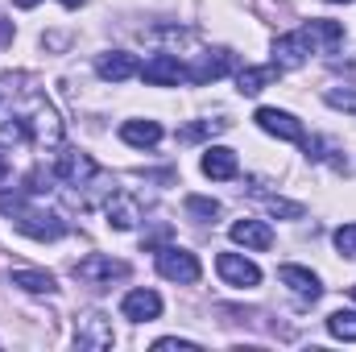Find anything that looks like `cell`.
<instances>
[{
  "label": "cell",
  "mask_w": 356,
  "mask_h": 352,
  "mask_svg": "<svg viewBox=\"0 0 356 352\" xmlns=\"http://www.w3.org/2000/svg\"><path fill=\"white\" fill-rule=\"evenodd\" d=\"M0 211L13 220L17 232L29 237V241H58V237H67V220H63L58 211L25 203V186L13 191V195H0Z\"/></svg>",
  "instance_id": "1"
},
{
  "label": "cell",
  "mask_w": 356,
  "mask_h": 352,
  "mask_svg": "<svg viewBox=\"0 0 356 352\" xmlns=\"http://www.w3.org/2000/svg\"><path fill=\"white\" fill-rule=\"evenodd\" d=\"M21 125H25V133H29V141L33 145H42V150H58L63 145V116H58V108L46 99V95H29L25 104H21Z\"/></svg>",
  "instance_id": "2"
},
{
  "label": "cell",
  "mask_w": 356,
  "mask_h": 352,
  "mask_svg": "<svg viewBox=\"0 0 356 352\" xmlns=\"http://www.w3.org/2000/svg\"><path fill=\"white\" fill-rule=\"evenodd\" d=\"M154 265H158V273H162L166 282H178V286H195V282L203 278L199 257H195L191 249H178V245H162Z\"/></svg>",
  "instance_id": "3"
},
{
  "label": "cell",
  "mask_w": 356,
  "mask_h": 352,
  "mask_svg": "<svg viewBox=\"0 0 356 352\" xmlns=\"http://www.w3.org/2000/svg\"><path fill=\"white\" fill-rule=\"evenodd\" d=\"M133 273V265L120 262V257H104V253H91L83 262H75V278L83 282V286H95V290H104V286H112V282H124Z\"/></svg>",
  "instance_id": "4"
},
{
  "label": "cell",
  "mask_w": 356,
  "mask_h": 352,
  "mask_svg": "<svg viewBox=\"0 0 356 352\" xmlns=\"http://www.w3.org/2000/svg\"><path fill=\"white\" fill-rule=\"evenodd\" d=\"M75 344L88 352H108L116 344V332H112V319L104 311H83L75 319Z\"/></svg>",
  "instance_id": "5"
},
{
  "label": "cell",
  "mask_w": 356,
  "mask_h": 352,
  "mask_svg": "<svg viewBox=\"0 0 356 352\" xmlns=\"http://www.w3.org/2000/svg\"><path fill=\"white\" fill-rule=\"evenodd\" d=\"M104 216H108V224H112L116 232H129V228H137V224L145 220V203H141L133 191H112L108 203H104Z\"/></svg>",
  "instance_id": "6"
},
{
  "label": "cell",
  "mask_w": 356,
  "mask_h": 352,
  "mask_svg": "<svg viewBox=\"0 0 356 352\" xmlns=\"http://www.w3.org/2000/svg\"><path fill=\"white\" fill-rule=\"evenodd\" d=\"M232 67H236V58H232V50H203L191 67H186V83H216V79H224V75H232Z\"/></svg>",
  "instance_id": "7"
},
{
  "label": "cell",
  "mask_w": 356,
  "mask_h": 352,
  "mask_svg": "<svg viewBox=\"0 0 356 352\" xmlns=\"http://www.w3.org/2000/svg\"><path fill=\"white\" fill-rule=\"evenodd\" d=\"M311 54H315V46H311L307 29L282 33V38L273 42V67H277V71H294V67H302V63H307Z\"/></svg>",
  "instance_id": "8"
},
{
  "label": "cell",
  "mask_w": 356,
  "mask_h": 352,
  "mask_svg": "<svg viewBox=\"0 0 356 352\" xmlns=\"http://www.w3.org/2000/svg\"><path fill=\"white\" fill-rule=\"evenodd\" d=\"M141 79L149 88H178V83H186V63L178 54H154V58H145Z\"/></svg>",
  "instance_id": "9"
},
{
  "label": "cell",
  "mask_w": 356,
  "mask_h": 352,
  "mask_svg": "<svg viewBox=\"0 0 356 352\" xmlns=\"http://www.w3.org/2000/svg\"><path fill=\"white\" fill-rule=\"evenodd\" d=\"M54 175L63 178L67 186H88L91 178L99 175V166H95V158H91V154L63 150V154H58V162H54Z\"/></svg>",
  "instance_id": "10"
},
{
  "label": "cell",
  "mask_w": 356,
  "mask_h": 352,
  "mask_svg": "<svg viewBox=\"0 0 356 352\" xmlns=\"http://www.w3.org/2000/svg\"><path fill=\"white\" fill-rule=\"evenodd\" d=\"M216 269H220V278H224L228 286H241V290L261 286L257 262H249V257H241V253H220V257H216Z\"/></svg>",
  "instance_id": "11"
},
{
  "label": "cell",
  "mask_w": 356,
  "mask_h": 352,
  "mask_svg": "<svg viewBox=\"0 0 356 352\" xmlns=\"http://www.w3.org/2000/svg\"><path fill=\"white\" fill-rule=\"evenodd\" d=\"M261 129H266L269 137H277V141H298L302 145V120L298 116H290V112H282V108H257V116H253Z\"/></svg>",
  "instance_id": "12"
},
{
  "label": "cell",
  "mask_w": 356,
  "mask_h": 352,
  "mask_svg": "<svg viewBox=\"0 0 356 352\" xmlns=\"http://www.w3.org/2000/svg\"><path fill=\"white\" fill-rule=\"evenodd\" d=\"M95 75H99L104 83H124V79L141 75V63H137L129 50H108V54L95 58Z\"/></svg>",
  "instance_id": "13"
},
{
  "label": "cell",
  "mask_w": 356,
  "mask_h": 352,
  "mask_svg": "<svg viewBox=\"0 0 356 352\" xmlns=\"http://www.w3.org/2000/svg\"><path fill=\"white\" fill-rule=\"evenodd\" d=\"M120 315L124 319H133V323H149V319H158L162 315V294L158 290H129L124 298H120Z\"/></svg>",
  "instance_id": "14"
},
{
  "label": "cell",
  "mask_w": 356,
  "mask_h": 352,
  "mask_svg": "<svg viewBox=\"0 0 356 352\" xmlns=\"http://www.w3.org/2000/svg\"><path fill=\"white\" fill-rule=\"evenodd\" d=\"M277 278H282V286H290L302 303H315L319 294H323V282H319V273H311L307 265H282L277 269Z\"/></svg>",
  "instance_id": "15"
},
{
  "label": "cell",
  "mask_w": 356,
  "mask_h": 352,
  "mask_svg": "<svg viewBox=\"0 0 356 352\" xmlns=\"http://www.w3.org/2000/svg\"><path fill=\"white\" fill-rule=\"evenodd\" d=\"M199 170H203L207 178H216V182H228V178L241 175V162H236V154H232V150H224V145H207V150H203Z\"/></svg>",
  "instance_id": "16"
},
{
  "label": "cell",
  "mask_w": 356,
  "mask_h": 352,
  "mask_svg": "<svg viewBox=\"0 0 356 352\" xmlns=\"http://www.w3.org/2000/svg\"><path fill=\"white\" fill-rule=\"evenodd\" d=\"M249 195H257V199L266 203L269 216H282V220H302V216H307V207H302V203H294V199H282V195L266 191V182H261V178H249Z\"/></svg>",
  "instance_id": "17"
},
{
  "label": "cell",
  "mask_w": 356,
  "mask_h": 352,
  "mask_svg": "<svg viewBox=\"0 0 356 352\" xmlns=\"http://www.w3.org/2000/svg\"><path fill=\"white\" fill-rule=\"evenodd\" d=\"M162 137H166V133H162L158 120H124V125H120V141L133 145V150H154Z\"/></svg>",
  "instance_id": "18"
},
{
  "label": "cell",
  "mask_w": 356,
  "mask_h": 352,
  "mask_svg": "<svg viewBox=\"0 0 356 352\" xmlns=\"http://www.w3.org/2000/svg\"><path fill=\"white\" fill-rule=\"evenodd\" d=\"M232 241L245 245V249L266 253L269 245H273V228H269L266 220H236V224H232Z\"/></svg>",
  "instance_id": "19"
},
{
  "label": "cell",
  "mask_w": 356,
  "mask_h": 352,
  "mask_svg": "<svg viewBox=\"0 0 356 352\" xmlns=\"http://www.w3.org/2000/svg\"><path fill=\"white\" fill-rule=\"evenodd\" d=\"M302 29H307L311 46H315V50H323V54H332V50L344 42V25H340V21H323V17H315V21H307Z\"/></svg>",
  "instance_id": "20"
},
{
  "label": "cell",
  "mask_w": 356,
  "mask_h": 352,
  "mask_svg": "<svg viewBox=\"0 0 356 352\" xmlns=\"http://www.w3.org/2000/svg\"><path fill=\"white\" fill-rule=\"evenodd\" d=\"M8 282H13L17 290H25V294H54V290H58L54 273H46V269H13Z\"/></svg>",
  "instance_id": "21"
},
{
  "label": "cell",
  "mask_w": 356,
  "mask_h": 352,
  "mask_svg": "<svg viewBox=\"0 0 356 352\" xmlns=\"http://www.w3.org/2000/svg\"><path fill=\"white\" fill-rule=\"evenodd\" d=\"M277 75H282L277 67H241V71H236V91H241V95H257V91H266Z\"/></svg>",
  "instance_id": "22"
},
{
  "label": "cell",
  "mask_w": 356,
  "mask_h": 352,
  "mask_svg": "<svg viewBox=\"0 0 356 352\" xmlns=\"http://www.w3.org/2000/svg\"><path fill=\"white\" fill-rule=\"evenodd\" d=\"M327 332L344 344H356V311H332L327 315Z\"/></svg>",
  "instance_id": "23"
},
{
  "label": "cell",
  "mask_w": 356,
  "mask_h": 352,
  "mask_svg": "<svg viewBox=\"0 0 356 352\" xmlns=\"http://www.w3.org/2000/svg\"><path fill=\"white\" fill-rule=\"evenodd\" d=\"M228 129V120H195V125H186L178 137L182 141H203V137H216V133H224Z\"/></svg>",
  "instance_id": "24"
},
{
  "label": "cell",
  "mask_w": 356,
  "mask_h": 352,
  "mask_svg": "<svg viewBox=\"0 0 356 352\" xmlns=\"http://www.w3.org/2000/svg\"><path fill=\"white\" fill-rule=\"evenodd\" d=\"M54 178H58L54 170H46V166H33V170L25 175V195H46Z\"/></svg>",
  "instance_id": "25"
},
{
  "label": "cell",
  "mask_w": 356,
  "mask_h": 352,
  "mask_svg": "<svg viewBox=\"0 0 356 352\" xmlns=\"http://www.w3.org/2000/svg\"><path fill=\"white\" fill-rule=\"evenodd\" d=\"M186 211L199 216V220H216V216H220V203L207 199V195H186Z\"/></svg>",
  "instance_id": "26"
},
{
  "label": "cell",
  "mask_w": 356,
  "mask_h": 352,
  "mask_svg": "<svg viewBox=\"0 0 356 352\" xmlns=\"http://www.w3.org/2000/svg\"><path fill=\"white\" fill-rule=\"evenodd\" d=\"M332 241H336V249H340L344 257H353V262H356V224L336 228V237H332Z\"/></svg>",
  "instance_id": "27"
},
{
  "label": "cell",
  "mask_w": 356,
  "mask_h": 352,
  "mask_svg": "<svg viewBox=\"0 0 356 352\" xmlns=\"http://www.w3.org/2000/svg\"><path fill=\"white\" fill-rule=\"evenodd\" d=\"M327 104L344 108V112H356V91H327Z\"/></svg>",
  "instance_id": "28"
},
{
  "label": "cell",
  "mask_w": 356,
  "mask_h": 352,
  "mask_svg": "<svg viewBox=\"0 0 356 352\" xmlns=\"http://www.w3.org/2000/svg\"><path fill=\"white\" fill-rule=\"evenodd\" d=\"M154 349H199L195 340H182V336H166V340H158Z\"/></svg>",
  "instance_id": "29"
},
{
  "label": "cell",
  "mask_w": 356,
  "mask_h": 352,
  "mask_svg": "<svg viewBox=\"0 0 356 352\" xmlns=\"http://www.w3.org/2000/svg\"><path fill=\"white\" fill-rule=\"evenodd\" d=\"M8 42H13V21L0 13V46H8Z\"/></svg>",
  "instance_id": "30"
},
{
  "label": "cell",
  "mask_w": 356,
  "mask_h": 352,
  "mask_svg": "<svg viewBox=\"0 0 356 352\" xmlns=\"http://www.w3.org/2000/svg\"><path fill=\"white\" fill-rule=\"evenodd\" d=\"M8 178V162H4V154H0V182Z\"/></svg>",
  "instance_id": "31"
},
{
  "label": "cell",
  "mask_w": 356,
  "mask_h": 352,
  "mask_svg": "<svg viewBox=\"0 0 356 352\" xmlns=\"http://www.w3.org/2000/svg\"><path fill=\"white\" fill-rule=\"evenodd\" d=\"M13 4H17V8H33L38 0H13Z\"/></svg>",
  "instance_id": "32"
},
{
  "label": "cell",
  "mask_w": 356,
  "mask_h": 352,
  "mask_svg": "<svg viewBox=\"0 0 356 352\" xmlns=\"http://www.w3.org/2000/svg\"><path fill=\"white\" fill-rule=\"evenodd\" d=\"M63 4H67V8H79V4H83V0H63Z\"/></svg>",
  "instance_id": "33"
},
{
  "label": "cell",
  "mask_w": 356,
  "mask_h": 352,
  "mask_svg": "<svg viewBox=\"0 0 356 352\" xmlns=\"http://www.w3.org/2000/svg\"><path fill=\"white\" fill-rule=\"evenodd\" d=\"M327 4H353V0H327Z\"/></svg>",
  "instance_id": "34"
},
{
  "label": "cell",
  "mask_w": 356,
  "mask_h": 352,
  "mask_svg": "<svg viewBox=\"0 0 356 352\" xmlns=\"http://www.w3.org/2000/svg\"><path fill=\"white\" fill-rule=\"evenodd\" d=\"M353 298H356V286H353Z\"/></svg>",
  "instance_id": "35"
}]
</instances>
